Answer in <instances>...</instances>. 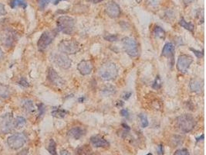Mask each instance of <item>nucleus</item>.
<instances>
[{"label": "nucleus", "instance_id": "32", "mask_svg": "<svg viewBox=\"0 0 206 155\" xmlns=\"http://www.w3.org/2000/svg\"><path fill=\"white\" fill-rule=\"evenodd\" d=\"M50 0H38V5L40 9H44L49 4Z\"/></svg>", "mask_w": 206, "mask_h": 155}, {"label": "nucleus", "instance_id": "31", "mask_svg": "<svg viewBox=\"0 0 206 155\" xmlns=\"http://www.w3.org/2000/svg\"><path fill=\"white\" fill-rule=\"evenodd\" d=\"M161 87H162V80H161L159 75H157V76L156 77L155 80H154V84H153V88H154V89H159Z\"/></svg>", "mask_w": 206, "mask_h": 155}, {"label": "nucleus", "instance_id": "33", "mask_svg": "<svg viewBox=\"0 0 206 155\" xmlns=\"http://www.w3.org/2000/svg\"><path fill=\"white\" fill-rule=\"evenodd\" d=\"M38 111H39V116H40V117L45 113L46 109H45V106L43 104V103H40V104L38 105Z\"/></svg>", "mask_w": 206, "mask_h": 155}, {"label": "nucleus", "instance_id": "22", "mask_svg": "<svg viewBox=\"0 0 206 155\" xmlns=\"http://www.w3.org/2000/svg\"><path fill=\"white\" fill-rule=\"evenodd\" d=\"M179 24L181 27H182L183 28H185V30H188V31L190 32H193L194 30V24L192 23V22H187V21L185 20V19L183 18H181L179 20Z\"/></svg>", "mask_w": 206, "mask_h": 155}, {"label": "nucleus", "instance_id": "4", "mask_svg": "<svg viewBox=\"0 0 206 155\" xmlns=\"http://www.w3.org/2000/svg\"><path fill=\"white\" fill-rule=\"evenodd\" d=\"M59 50L65 54H74L80 51V43L74 40H63L59 43Z\"/></svg>", "mask_w": 206, "mask_h": 155}, {"label": "nucleus", "instance_id": "5", "mask_svg": "<svg viewBox=\"0 0 206 155\" xmlns=\"http://www.w3.org/2000/svg\"><path fill=\"white\" fill-rule=\"evenodd\" d=\"M122 45L125 52L130 57L134 58L138 54V44L137 40L131 37H126L122 39Z\"/></svg>", "mask_w": 206, "mask_h": 155}, {"label": "nucleus", "instance_id": "9", "mask_svg": "<svg viewBox=\"0 0 206 155\" xmlns=\"http://www.w3.org/2000/svg\"><path fill=\"white\" fill-rule=\"evenodd\" d=\"M51 60L56 65L63 69L69 68L72 64L71 59L67 54L63 53H54L51 55Z\"/></svg>", "mask_w": 206, "mask_h": 155}, {"label": "nucleus", "instance_id": "23", "mask_svg": "<svg viewBox=\"0 0 206 155\" xmlns=\"http://www.w3.org/2000/svg\"><path fill=\"white\" fill-rule=\"evenodd\" d=\"M91 151L89 145H83L76 151V155H89Z\"/></svg>", "mask_w": 206, "mask_h": 155}, {"label": "nucleus", "instance_id": "37", "mask_svg": "<svg viewBox=\"0 0 206 155\" xmlns=\"http://www.w3.org/2000/svg\"><path fill=\"white\" fill-rule=\"evenodd\" d=\"M120 112V115L124 116V117H126V118L129 117V111H128L127 109H121Z\"/></svg>", "mask_w": 206, "mask_h": 155}, {"label": "nucleus", "instance_id": "8", "mask_svg": "<svg viewBox=\"0 0 206 155\" xmlns=\"http://www.w3.org/2000/svg\"><path fill=\"white\" fill-rule=\"evenodd\" d=\"M27 137L24 133H17L10 136L8 138L7 143L9 148L13 150H18L26 143Z\"/></svg>", "mask_w": 206, "mask_h": 155}, {"label": "nucleus", "instance_id": "46", "mask_svg": "<svg viewBox=\"0 0 206 155\" xmlns=\"http://www.w3.org/2000/svg\"><path fill=\"white\" fill-rule=\"evenodd\" d=\"M61 1H64V0H54V5H57Z\"/></svg>", "mask_w": 206, "mask_h": 155}, {"label": "nucleus", "instance_id": "11", "mask_svg": "<svg viewBox=\"0 0 206 155\" xmlns=\"http://www.w3.org/2000/svg\"><path fill=\"white\" fill-rule=\"evenodd\" d=\"M48 80L49 81L52 85H55L57 87H63L65 85V81L62 78V77L59 76V74L54 70V68H50L48 70V75H47Z\"/></svg>", "mask_w": 206, "mask_h": 155}, {"label": "nucleus", "instance_id": "29", "mask_svg": "<svg viewBox=\"0 0 206 155\" xmlns=\"http://www.w3.org/2000/svg\"><path fill=\"white\" fill-rule=\"evenodd\" d=\"M138 117L140 118V120H141V126L143 128H145L148 126V120H147V117L145 114L141 113L138 115Z\"/></svg>", "mask_w": 206, "mask_h": 155}, {"label": "nucleus", "instance_id": "26", "mask_svg": "<svg viewBox=\"0 0 206 155\" xmlns=\"http://www.w3.org/2000/svg\"><path fill=\"white\" fill-rule=\"evenodd\" d=\"M67 112L66 110L63 109H59V108H56V109H54V110L52 111L51 114H52L53 116L56 118H63L65 117L66 115H67Z\"/></svg>", "mask_w": 206, "mask_h": 155}, {"label": "nucleus", "instance_id": "44", "mask_svg": "<svg viewBox=\"0 0 206 155\" xmlns=\"http://www.w3.org/2000/svg\"><path fill=\"white\" fill-rule=\"evenodd\" d=\"M89 2H91L94 3V4H96V3H99V2H103L104 0H88Z\"/></svg>", "mask_w": 206, "mask_h": 155}, {"label": "nucleus", "instance_id": "25", "mask_svg": "<svg viewBox=\"0 0 206 155\" xmlns=\"http://www.w3.org/2000/svg\"><path fill=\"white\" fill-rule=\"evenodd\" d=\"M26 125V119L22 116H17L14 120L15 129H21Z\"/></svg>", "mask_w": 206, "mask_h": 155}, {"label": "nucleus", "instance_id": "34", "mask_svg": "<svg viewBox=\"0 0 206 155\" xmlns=\"http://www.w3.org/2000/svg\"><path fill=\"white\" fill-rule=\"evenodd\" d=\"M19 85H21V86L22 87H29L30 86V84H29V82H27L26 79L25 78L22 77L20 78V80L19 81Z\"/></svg>", "mask_w": 206, "mask_h": 155}, {"label": "nucleus", "instance_id": "38", "mask_svg": "<svg viewBox=\"0 0 206 155\" xmlns=\"http://www.w3.org/2000/svg\"><path fill=\"white\" fill-rule=\"evenodd\" d=\"M6 14V11L5 9V6L2 3H0V17L5 16Z\"/></svg>", "mask_w": 206, "mask_h": 155}, {"label": "nucleus", "instance_id": "41", "mask_svg": "<svg viewBox=\"0 0 206 155\" xmlns=\"http://www.w3.org/2000/svg\"><path fill=\"white\" fill-rule=\"evenodd\" d=\"M157 151H158L159 154H163V146L162 144H160L157 148Z\"/></svg>", "mask_w": 206, "mask_h": 155}, {"label": "nucleus", "instance_id": "18", "mask_svg": "<svg viewBox=\"0 0 206 155\" xmlns=\"http://www.w3.org/2000/svg\"><path fill=\"white\" fill-rule=\"evenodd\" d=\"M190 89L194 92H199L202 91L203 87V82L199 79H191L189 83Z\"/></svg>", "mask_w": 206, "mask_h": 155}, {"label": "nucleus", "instance_id": "20", "mask_svg": "<svg viewBox=\"0 0 206 155\" xmlns=\"http://www.w3.org/2000/svg\"><path fill=\"white\" fill-rule=\"evenodd\" d=\"M154 36L156 38L161 39V40H165V37H166V33H165V30L159 26H156L154 29V31H153Z\"/></svg>", "mask_w": 206, "mask_h": 155}, {"label": "nucleus", "instance_id": "36", "mask_svg": "<svg viewBox=\"0 0 206 155\" xmlns=\"http://www.w3.org/2000/svg\"><path fill=\"white\" fill-rule=\"evenodd\" d=\"M191 51H193V52H194V54H195L196 56H197V58H202L204 56V51H197V50H195V49H193V48H191Z\"/></svg>", "mask_w": 206, "mask_h": 155}, {"label": "nucleus", "instance_id": "13", "mask_svg": "<svg viewBox=\"0 0 206 155\" xmlns=\"http://www.w3.org/2000/svg\"><path fill=\"white\" fill-rule=\"evenodd\" d=\"M2 40L3 44L9 48L13 45L14 42L16 40V34L12 30H7L2 34Z\"/></svg>", "mask_w": 206, "mask_h": 155}, {"label": "nucleus", "instance_id": "30", "mask_svg": "<svg viewBox=\"0 0 206 155\" xmlns=\"http://www.w3.org/2000/svg\"><path fill=\"white\" fill-rule=\"evenodd\" d=\"M104 38L106 40L110 42H115L118 40V36L116 34H106Z\"/></svg>", "mask_w": 206, "mask_h": 155}, {"label": "nucleus", "instance_id": "35", "mask_svg": "<svg viewBox=\"0 0 206 155\" xmlns=\"http://www.w3.org/2000/svg\"><path fill=\"white\" fill-rule=\"evenodd\" d=\"M173 155H190L187 149H180L175 151Z\"/></svg>", "mask_w": 206, "mask_h": 155}, {"label": "nucleus", "instance_id": "43", "mask_svg": "<svg viewBox=\"0 0 206 155\" xmlns=\"http://www.w3.org/2000/svg\"><path fill=\"white\" fill-rule=\"evenodd\" d=\"M60 155H70V153H69L67 151H66V150H62V151H60Z\"/></svg>", "mask_w": 206, "mask_h": 155}, {"label": "nucleus", "instance_id": "2", "mask_svg": "<svg viewBox=\"0 0 206 155\" xmlns=\"http://www.w3.org/2000/svg\"><path fill=\"white\" fill-rule=\"evenodd\" d=\"M178 128L183 133H189L196 126L195 119L190 114H183L176 119Z\"/></svg>", "mask_w": 206, "mask_h": 155}, {"label": "nucleus", "instance_id": "40", "mask_svg": "<svg viewBox=\"0 0 206 155\" xmlns=\"http://www.w3.org/2000/svg\"><path fill=\"white\" fill-rule=\"evenodd\" d=\"M27 154H28V149H26V148L22 150L20 152H19L18 154H17V155H27Z\"/></svg>", "mask_w": 206, "mask_h": 155}, {"label": "nucleus", "instance_id": "19", "mask_svg": "<svg viewBox=\"0 0 206 155\" xmlns=\"http://www.w3.org/2000/svg\"><path fill=\"white\" fill-rule=\"evenodd\" d=\"M22 108L26 113H32L34 112V105L32 100L24 99L22 102Z\"/></svg>", "mask_w": 206, "mask_h": 155}, {"label": "nucleus", "instance_id": "24", "mask_svg": "<svg viewBox=\"0 0 206 155\" xmlns=\"http://www.w3.org/2000/svg\"><path fill=\"white\" fill-rule=\"evenodd\" d=\"M10 95V91H9V86L0 83V97L3 98H7Z\"/></svg>", "mask_w": 206, "mask_h": 155}, {"label": "nucleus", "instance_id": "6", "mask_svg": "<svg viewBox=\"0 0 206 155\" xmlns=\"http://www.w3.org/2000/svg\"><path fill=\"white\" fill-rule=\"evenodd\" d=\"M15 129L14 127L13 116L11 112H7L2 116L0 119V131L2 133H12Z\"/></svg>", "mask_w": 206, "mask_h": 155}, {"label": "nucleus", "instance_id": "49", "mask_svg": "<svg viewBox=\"0 0 206 155\" xmlns=\"http://www.w3.org/2000/svg\"><path fill=\"white\" fill-rule=\"evenodd\" d=\"M147 155H153L152 154H151V153H149V154H147Z\"/></svg>", "mask_w": 206, "mask_h": 155}, {"label": "nucleus", "instance_id": "7", "mask_svg": "<svg viewBox=\"0 0 206 155\" xmlns=\"http://www.w3.org/2000/svg\"><path fill=\"white\" fill-rule=\"evenodd\" d=\"M56 36V32L53 31H45L41 35L38 40L37 47L39 51H43L48 48L49 44L54 41Z\"/></svg>", "mask_w": 206, "mask_h": 155}, {"label": "nucleus", "instance_id": "17", "mask_svg": "<svg viewBox=\"0 0 206 155\" xmlns=\"http://www.w3.org/2000/svg\"><path fill=\"white\" fill-rule=\"evenodd\" d=\"M174 54H175V46L172 43H167L162 49V55L173 60Z\"/></svg>", "mask_w": 206, "mask_h": 155}, {"label": "nucleus", "instance_id": "45", "mask_svg": "<svg viewBox=\"0 0 206 155\" xmlns=\"http://www.w3.org/2000/svg\"><path fill=\"white\" fill-rule=\"evenodd\" d=\"M3 58H4V53L2 52V51L1 48H0V61L2 60Z\"/></svg>", "mask_w": 206, "mask_h": 155}, {"label": "nucleus", "instance_id": "47", "mask_svg": "<svg viewBox=\"0 0 206 155\" xmlns=\"http://www.w3.org/2000/svg\"><path fill=\"white\" fill-rule=\"evenodd\" d=\"M200 139H202V140H203V139H204V135H202V137H198V138H196V140H197V142H199V140H201Z\"/></svg>", "mask_w": 206, "mask_h": 155}, {"label": "nucleus", "instance_id": "1", "mask_svg": "<svg viewBox=\"0 0 206 155\" xmlns=\"http://www.w3.org/2000/svg\"><path fill=\"white\" fill-rule=\"evenodd\" d=\"M98 74L99 76L104 81L114 80L118 75V69L114 62L107 61L100 67Z\"/></svg>", "mask_w": 206, "mask_h": 155}, {"label": "nucleus", "instance_id": "15", "mask_svg": "<svg viewBox=\"0 0 206 155\" xmlns=\"http://www.w3.org/2000/svg\"><path fill=\"white\" fill-rule=\"evenodd\" d=\"M91 143L95 148H108L110 143L107 140H106L104 137L99 135H94L91 137Z\"/></svg>", "mask_w": 206, "mask_h": 155}, {"label": "nucleus", "instance_id": "16", "mask_svg": "<svg viewBox=\"0 0 206 155\" xmlns=\"http://www.w3.org/2000/svg\"><path fill=\"white\" fill-rule=\"evenodd\" d=\"M86 130L80 127H73L72 129H70L68 131L67 134L70 137L74 139V140H80L81 137H83V136L86 135Z\"/></svg>", "mask_w": 206, "mask_h": 155}, {"label": "nucleus", "instance_id": "3", "mask_svg": "<svg viewBox=\"0 0 206 155\" xmlns=\"http://www.w3.org/2000/svg\"><path fill=\"white\" fill-rule=\"evenodd\" d=\"M57 30L64 34L70 35L73 33L75 29V20L72 17L62 16L57 19Z\"/></svg>", "mask_w": 206, "mask_h": 155}, {"label": "nucleus", "instance_id": "39", "mask_svg": "<svg viewBox=\"0 0 206 155\" xmlns=\"http://www.w3.org/2000/svg\"><path fill=\"white\" fill-rule=\"evenodd\" d=\"M131 94H132L131 92H125L124 94H123V96H122V98H123L124 100H128V98L131 97Z\"/></svg>", "mask_w": 206, "mask_h": 155}, {"label": "nucleus", "instance_id": "42", "mask_svg": "<svg viewBox=\"0 0 206 155\" xmlns=\"http://www.w3.org/2000/svg\"><path fill=\"white\" fill-rule=\"evenodd\" d=\"M194 1H196V0H183L185 5H186V6L191 4V3H192L193 2H194Z\"/></svg>", "mask_w": 206, "mask_h": 155}, {"label": "nucleus", "instance_id": "10", "mask_svg": "<svg viewBox=\"0 0 206 155\" xmlns=\"http://www.w3.org/2000/svg\"><path fill=\"white\" fill-rule=\"evenodd\" d=\"M193 58L188 54H181L178 57V61H177V69L180 72L185 73L189 68L190 65L192 64Z\"/></svg>", "mask_w": 206, "mask_h": 155}, {"label": "nucleus", "instance_id": "12", "mask_svg": "<svg viewBox=\"0 0 206 155\" xmlns=\"http://www.w3.org/2000/svg\"><path fill=\"white\" fill-rule=\"evenodd\" d=\"M105 12L109 17L113 19L117 18L120 14V8L114 2H110L105 6Z\"/></svg>", "mask_w": 206, "mask_h": 155}, {"label": "nucleus", "instance_id": "28", "mask_svg": "<svg viewBox=\"0 0 206 155\" xmlns=\"http://www.w3.org/2000/svg\"><path fill=\"white\" fill-rule=\"evenodd\" d=\"M48 151L52 155H58L56 152V143L53 139L49 140V145H48Z\"/></svg>", "mask_w": 206, "mask_h": 155}, {"label": "nucleus", "instance_id": "48", "mask_svg": "<svg viewBox=\"0 0 206 155\" xmlns=\"http://www.w3.org/2000/svg\"><path fill=\"white\" fill-rule=\"evenodd\" d=\"M135 1H136L138 3H140L141 1H142V0H135Z\"/></svg>", "mask_w": 206, "mask_h": 155}, {"label": "nucleus", "instance_id": "21", "mask_svg": "<svg viewBox=\"0 0 206 155\" xmlns=\"http://www.w3.org/2000/svg\"><path fill=\"white\" fill-rule=\"evenodd\" d=\"M101 92H102V94L104 95V96H111V95L115 94L116 93V88L111 85H105V86L101 89Z\"/></svg>", "mask_w": 206, "mask_h": 155}, {"label": "nucleus", "instance_id": "14", "mask_svg": "<svg viewBox=\"0 0 206 155\" xmlns=\"http://www.w3.org/2000/svg\"><path fill=\"white\" fill-rule=\"evenodd\" d=\"M77 70L82 75H87L91 73L93 70V65L90 61L83 60L81 61L77 65Z\"/></svg>", "mask_w": 206, "mask_h": 155}, {"label": "nucleus", "instance_id": "27", "mask_svg": "<svg viewBox=\"0 0 206 155\" xmlns=\"http://www.w3.org/2000/svg\"><path fill=\"white\" fill-rule=\"evenodd\" d=\"M17 6H20L23 9H26L27 6V3L24 0H12L10 2V7L12 9H14Z\"/></svg>", "mask_w": 206, "mask_h": 155}]
</instances>
